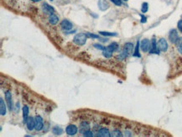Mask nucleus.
I'll use <instances>...</instances> for the list:
<instances>
[{
    "label": "nucleus",
    "mask_w": 182,
    "mask_h": 137,
    "mask_svg": "<svg viewBox=\"0 0 182 137\" xmlns=\"http://www.w3.org/2000/svg\"><path fill=\"white\" fill-rule=\"evenodd\" d=\"M87 40V36L86 35V33H78L76 34L74 38H73V42L79 46H82L86 44Z\"/></svg>",
    "instance_id": "nucleus-1"
},
{
    "label": "nucleus",
    "mask_w": 182,
    "mask_h": 137,
    "mask_svg": "<svg viewBox=\"0 0 182 137\" xmlns=\"http://www.w3.org/2000/svg\"><path fill=\"white\" fill-rule=\"evenodd\" d=\"M140 49L145 53L149 52L151 49V42L148 39L142 40V41L140 42Z\"/></svg>",
    "instance_id": "nucleus-2"
},
{
    "label": "nucleus",
    "mask_w": 182,
    "mask_h": 137,
    "mask_svg": "<svg viewBox=\"0 0 182 137\" xmlns=\"http://www.w3.org/2000/svg\"><path fill=\"white\" fill-rule=\"evenodd\" d=\"M157 45H158V48L160 51H163V52H165L167 51L168 50V42L167 40L164 38H161V39L159 40V41L157 42Z\"/></svg>",
    "instance_id": "nucleus-3"
},
{
    "label": "nucleus",
    "mask_w": 182,
    "mask_h": 137,
    "mask_svg": "<svg viewBox=\"0 0 182 137\" xmlns=\"http://www.w3.org/2000/svg\"><path fill=\"white\" fill-rule=\"evenodd\" d=\"M60 27L65 31H69L73 28L72 23L68 20H63L60 22Z\"/></svg>",
    "instance_id": "nucleus-4"
},
{
    "label": "nucleus",
    "mask_w": 182,
    "mask_h": 137,
    "mask_svg": "<svg viewBox=\"0 0 182 137\" xmlns=\"http://www.w3.org/2000/svg\"><path fill=\"white\" fill-rule=\"evenodd\" d=\"M78 132V129L75 124H69L66 128V133L67 134V136H75L76 133Z\"/></svg>",
    "instance_id": "nucleus-5"
},
{
    "label": "nucleus",
    "mask_w": 182,
    "mask_h": 137,
    "mask_svg": "<svg viewBox=\"0 0 182 137\" xmlns=\"http://www.w3.org/2000/svg\"><path fill=\"white\" fill-rule=\"evenodd\" d=\"M35 130L37 131H40L42 130V129L44 128V121H43V118L40 115H36L35 117Z\"/></svg>",
    "instance_id": "nucleus-6"
},
{
    "label": "nucleus",
    "mask_w": 182,
    "mask_h": 137,
    "mask_svg": "<svg viewBox=\"0 0 182 137\" xmlns=\"http://www.w3.org/2000/svg\"><path fill=\"white\" fill-rule=\"evenodd\" d=\"M169 39L170 40L171 43L175 44L177 40L179 39V36H178V32L175 29H172L170 33H169Z\"/></svg>",
    "instance_id": "nucleus-7"
},
{
    "label": "nucleus",
    "mask_w": 182,
    "mask_h": 137,
    "mask_svg": "<svg viewBox=\"0 0 182 137\" xmlns=\"http://www.w3.org/2000/svg\"><path fill=\"white\" fill-rule=\"evenodd\" d=\"M160 52V51L158 48L157 41L154 38H153L152 40H151V49L149 51V54H157V55H159Z\"/></svg>",
    "instance_id": "nucleus-8"
},
{
    "label": "nucleus",
    "mask_w": 182,
    "mask_h": 137,
    "mask_svg": "<svg viewBox=\"0 0 182 137\" xmlns=\"http://www.w3.org/2000/svg\"><path fill=\"white\" fill-rule=\"evenodd\" d=\"M96 136L97 137H110L111 136V132L108 128H101L97 132Z\"/></svg>",
    "instance_id": "nucleus-9"
},
{
    "label": "nucleus",
    "mask_w": 182,
    "mask_h": 137,
    "mask_svg": "<svg viewBox=\"0 0 182 137\" xmlns=\"http://www.w3.org/2000/svg\"><path fill=\"white\" fill-rule=\"evenodd\" d=\"M5 100H6L7 106H8L9 109L11 111L13 109V103H12V94L9 91L5 92Z\"/></svg>",
    "instance_id": "nucleus-10"
},
{
    "label": "nucleus",
    "mask_w": 182,
    "mask_h": 137,
    "mask_svg": "<svg viewBox=\"0 0 182 137\" xmlns=\"http://www.w3.org/2000/svg\"><path fill=\"white\" fill-rule=\"evenodd\" d=\"M97 5H98V8L100 10L102 11H106L107 9H109V3L107 0H99L98 3H97Z\"/></svg>",
    "instance_id": "nucleus-11"
},
{
    "label": "nucleus",
    "mask_w": 182,
    "mask_h": 137,
    "mask_svg": "<svg viewBox=\"0 0 182 137\" xmlns=\"http://www.w3.org/2000/svg\"><path fill=\"white\" fill-rule=\"evenodd\" d=\"M42 9H43V11H44L45 13H46V14H54L55 11V9H54L52 6L49 5V4H48V3H44L42 4Z\"/></svg>",
    "instance_id": "nucleus-12"
},
{
    "label": "nucleus",
    "mask_w": 182,
    "mask_h": 137,
    "mask_svg": "<svg viewBox=\"0 0 182 137\" xmlns=\"http://www.w3.org/2000/svg\"><path fill=\"white\" fill-rule=\"evenodd\" d=\"M26 126H27V129L29 130H33L35 128V118L33 117H29L27 122H26Z\"/></svg>",
    "instance_id": "nucleus-13"
},
{
    "label": "nucleus",
    "mask_w": 182,
    "mask_h": 137,
    "mask_svg": "<svg viewBox=\"0 0 182 137\" xmlns=\"http://www.w3.org/2000/svg\"><path fill=\"white\" fill-rule=\"evenodd\" d=\"M90 130V124L88 123V122H87V121H83V122H81V124H80V130H79V131H80V133L82 135L85 131H87V130Z\"/></svg>",
    "instance_id": "nucleus-14"
},
{
    "label": "nucleus",
    "mask_w": 182,
    "mask_h": 137,
    "mask_svg": "<svg viewBox=\"0 0 182 137\" xmlns=\"http://www.w3.org/2000/svg\"><path fill=\"white\" fill-rule=\"evenodd\" d=\"M22 113H23V119H24V123L26 124L28 119H29V114H30V109L29 107L27 105H24L22 109Z\"/></svg>",
    "instance_id": "nucleus-15"
},
{
    "label": "nucleus",
    "mask_w": 182,
    "mask_h": 137,
    "mask_svg": "<svg viewBox=\"0 0 182 137\" xmlns=\"http://www.w3.org/2000/svg\"><path fill=\"white\" fill-rule=\"evenodd\" d=\"M139 48H140V41L138 40L137 43H136V45H135V47H134V51H133V57H138V58H140V57H141L140 53H139Z\"/></svg>",
    "instance_id": "nucleus-16"
},
{
    "label": "nucleus",
    "mask_w": 182,
    "mask_h": 137,
    "mask_svg": "<svg viewBox=\"0 0 182 137\" xmlns=\"http://www.w3.org/2000/svg\"><path fill=\"white\" fill-rule=\"evenodd\" d=\"M6 109H7L6 103H4L3 99L1 98H0V114H1L2 116L6 115Z\"/></svg>",
    "instance_id": "nucleus-17"
},
{
    "label": "nucleus",
    "mask_w": 182,
    "mask_h": 137,
    "mask_svg": "<svg viewBox=\"0 0 182 137\" xmlns=\"http://www.w3.org/2000/svg\"><path fill=\"white\" fill-rule=\"evenodd\" d=\"M133 47H134V46H133V43H131V42H127V43L124 45V49L127 51V52L129 54V55H131L132 53H133Z\"/></svg>",
    "instance_id": "nucleus-18"
},
{
    "label": "nucleus",
    "mask_w": 182,
    "mask_h": 137,
    "mask_svg": "<svg viewBox=\"0 0 182 137\" xmlns=\"http://www.w3.org/2000/svg\"><path fill=\"white\" fill-rule=\"evenodd\" d=\"M58 21H59V18H58V16L55 15V14H50V16H49V22H50L51 24L55 25L58 23Z\"/></svg>",
    "instance_id": "nucleus-19"
},
{
    "label": "nucleus",
    "mask_w": 182,
    "mask_h": 137,
    "mask_svg": "<svg viewBox=\"0 0 182 137\" xmlns=\"http://www.w3.org/2000/svg\"><path fill=\"white\" fill-rule=\"evenodd\" d=\"M108 49H110L112 52H115V51H118L119 50V45L117 43V42H112L109 45L107 46Z\"/></svg>",
    "instance_id": "nucleus-20"
},
{
    "label": "nucleus",
    "mask_w": 182,
    "mask_h": 137,
    "mask_svg": "<svg viewBox=\"0 0 182 137\" xmlns=\"http://www.w3.org/2000/svg\"><path fill=\"white\" fill-rule=\"evenodd\" d=\"M52 133L55 136H60L63 133V129L61 127H59V126H54L52 128Z\"/></svg>",
    "instance_id": "nucleus-21"
},
{
    "label": "nucleus",
    "mask_w": 182,
    "mask_h": 137,
    "mask_svg": "<svg viewBox=\"0 0 182 137\" xmlns=\"http://www.w3.org/2000/svg\"><path fill=\"white\" fill-rule=\"evenodd\" d=\"M112 51L108 49V47H106L105 49H104V51H102V55H103V57H105L106 58H110V57H112Z\"/></svg>",
    "instance_id": "nucleus-22"
},
{
    "label": "nucleus",
    "mask_w": 182,
    "mask_h": 137,
    "mask_svg": "<svg viewBox=\"0 0 182 137\" xmlns=\"http://www.w3.org/2000/svg\"><path fill=\"white\" fill-rule=\"evenodd\" d=\"M175 45H176V48H177V50H178L179 53H180L181 55H182V38L181 37H179V39L177 40V41H176Z\"/></svg>",
    "instance_id": "nucleus-23"
},
{
    "label": "nucleus",
    "mask_w": 182,
    "mask_h": 137,
    "mask_svg": "<svg viewBox=\"0 0 182 137\" xmlns=\"http://www.w3.org/2000/svg\"><path fill=\"white\" fill-rule=\"evenodd\" d=\"M99 34L103 36H118V33L115 32H108V31H99Z\"/></svg>",
    "instance_id": "nucleus-24"
},
{
    "label": "nucleus",
    "mask_w": 182,
    "mask_h": 137,
    "mask_svg": "<svg viewBox=\"0 0 182 137\" xmlns=\"http://www.w3.org/2000/svg\"><path fill=\"white\" fill-rule=\"evenodd\" d=\"M111 136L122 137V136H124V135H123V133H122L120 130H112V133H111Z\"/></svg>",
    "instance_id": "nucleus-25"
},
{
    "label": "nucleus",
    "mask_w": 182,
    "mask_h": 137,
    "mask_svg": "<svg viewBox=\"0 0 182 137\" xmlns=\"http://www.w3.org/2000/svg\"><path fill=\"white\" fill-rule=\"evenodd\" d=\"M148 3L147 2H145V3H142V6H141V12H142L143 14H145V13L148 12Z\"/></svg>",
    "instance_id": "nucleus-26"
},
{
    "label": "nucleus",
    "mask_w": 182,
    "mask_h": 137,
    "mask_svg": "<svg viewBox=\"0 0 182 137\" xmlns=\"http://www.w3.org/2000/svg\"><path fill=\"white\" fill-rule=\"evenodd\" d=\"M86 35H87V38H91V39H99V38H100L98 35L91 34V33H89V32H87V33H86Z\"/></svg>",
    "instance_id": "nucleus-27"
},
{
    "label": "nucleus",
    "mask_w": 182,
    "mask_h": 137,
    "mask_svg": "<svg viewBox=\"0 0 182 137\" xmlns=\"http://www.w3.org/2000/svg\"><path fill=\"white\" fill-rule=\"evenodd\" d=\"M93 46H94L96 49L100 50V51H104V49L106 48L105 46H103V45H100V44H94Z\"/></svg>",
    "instance_id": "nucleus-28"
},
{
    "label": "nucleus",
    "mask_w": 182,
    "mask_h": 137,
    "mask_svg": "<svg viewBox=\"0 0 182 137\" xmlns=\"http://www.w3.org/2000/svg\"><path fill=\"white\" fill-rule=\"evenodd\" d=\"M113 4H115L116 6H122L123 4V1L122 0H110Z\"/></svg>",
    "instance_id": "nucleus-29"
},
{
    "label": "nucleus",
    "mask_w": 182,
    "mask_h": 137,
    "mask_svg": "<svg viewBox=\"0 0 182 137\" xmlns=\"http://www.w3.org/2000/svg\"><path fill=\"white\" fill-rule=\"evenodd\" d=\"M82 136L85 137H92L93 136V133L91 132V130H87V131H85L83 134H82Z\"/></svg>",
    "instance_id": "nucleus-30"
},
{
    "label": "nucleus",
    "mask_w": 182,
    "mask_h": 137,
    "mask_svg": "<svg viewBox=\"0 0 182 137\" xmlns=\"http://www.w3.org/2000/svg\"><path fill=\"white\" fill-rule=\"evenodd\" d=\"M177 28L181 31V33H182V20L178 21V23H177Z\"/></svg>",
    "instance_id": "nucleus-31"
},
{
    "label": "nucleus",
    "mask_w": 182,
    "mask_h": 137,
    "mask_svg": "<svg viewBox=\"0 0 182 137\" xmlns=\"http://www.w3.org/2000/svg\"><path fill=\"white\" fill-rule=\"evenodd\" d=\"M140 15V18H141V20H140V22L142 23V24H145L147 22V18H146V16H145L144 14H139Z\"/></svg>",
    "instance_id": "nucleus-32"
},
{
    "label": "nucleus",
    "mask_w": 182,
    "mask_h": 137,
    "mask_svg": "<svg viewBox=\"0 0 182 137\" xmlns=\"http://www.w3.org/2000/svg\"><path fill=\"white\" fill-rule=\"evenodd\" d=\"M32 2H34V3H37V2H39L40 0H31Z\"/></svg>",
    "instance_id": "nucleus-33"
},
{
    "label": "nucleus",
    "mask_w": 182,
    "mask_h": 137,
    "mask_svg": "<svg viewBox=\"0 0 182 137\" xmlns=\"http://www.w3.org/2000/svg\"><path fill=\"white\" fill-rule=\"evenodd\" d=\"M124 2H127V0H124Z\"/></svg>",
    "instance_id": "nucleus-34"
},
{
    "label": "nucleus",
    "mask_w": 182,
    "mask_h": 137,
    "mask_svg": "<svg viewBox=\"0 0 182 137\" xmlns=\"http://www.w3.org/2000/svg\"><path fill=\"white\" fill-rule=\"evenodd\" d=\"M50 1H53V0H50Z\"/></svg>",
    "instance_id": "nucleus-35"
}]
</instances>
